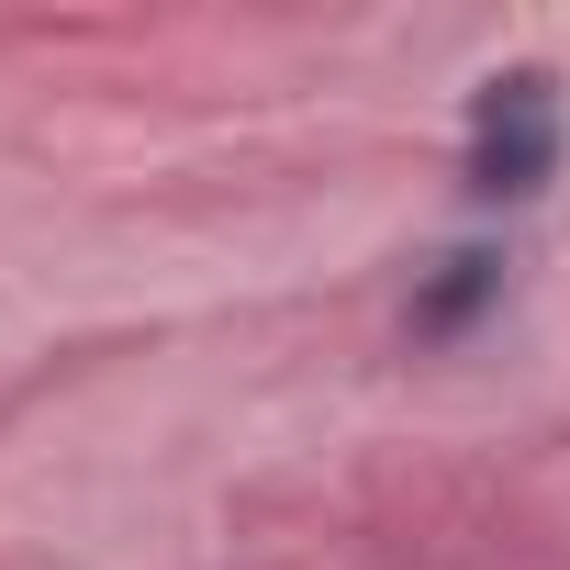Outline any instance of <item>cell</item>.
Here are the masks:
<instances>
[{
    "instance_id": "7a4b0ae2",
    "label": "cell",
    "mask_w": 570,
    "mask_h": 570,
    "mask_svg": "<svg viewBox=\"0 0 570 570\" xmlns=\"http://www.w3.org/2000/svg\"><path fill=\"white\" fill-rule=\"evenodd\" d=\"M492 279H503L492 257H448V279H436V303H425V325H459V314H470V303L492 292Z\"/></svg>"
},
{
    "instance_id": "6da1fadb",
    "label": "cell",
    "mask_w": 570,
    "mask_h": 570,
    "mask_svg": "<svg viewBox=\"0 0 570 570\" xmlns=\"http://www.w3.org/2000/svg\"><path fill=\"white\" fill-rule=\"evenodd\" d=\"M559 168V79L548 68H503L470 101V190L481 202H525Z\"/></svg>"
}]
</instances>
